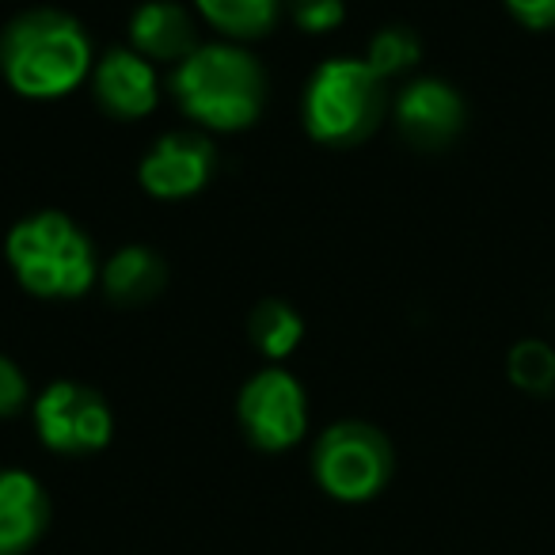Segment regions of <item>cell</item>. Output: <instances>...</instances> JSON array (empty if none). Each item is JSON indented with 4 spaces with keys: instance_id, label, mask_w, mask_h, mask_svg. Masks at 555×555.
I'll list each match as a JSON object with an SVG mask.
<instances>
[{
    "instance_id": "7",
    "label": "cell",
    "mask_w": 555,
    "mask_h": 555,
    "mask_svg": "<svg viewBox=\"0 0 555 555\" xmlns=\"http://www.w3.org/2000/svg\"><path fill=\"white\" fill-rule=\"evenodd\" d=\"M309 408L305 392L286 370H262L240 392V426L267 453L289 449L301 441Z\"/></svg>"
},
{
    "instance_id": "5",
    "label": "cell",
    "mask_w": 555,
    "mask_h": 555,
    "mask_svg": "<svg viewBox=\"0 0 555 555\" xmlns=\"http://www.w3.org/2000/svg\"><path fill=\"white\" fill-rule=\"evenodd\" d=\"M392 446L388 438L370 423H335L324 430L312 453L317 479L332 499L339 502H365L385 491L392 479Z\"/></svg>"
},
{
    "instance_id": "15",
    "label": "cell",
    "mask_w": 555,
    "mask_h": 555,
    "mask_svg": "<svg viewBox=\"0 0 555 555\" xmlns=\"http://www.w3.org/2000/svg\"><path fill=\"white\" fill-rule=\"evenodd\" d=\"M198 12L232 39H259L278 20V0H194Z\"/></svg>"
},
{
    "instance_id": "10",
    "label": "cell",
    "mask_w": 555,
    "mask_h": 555,
    "mask_svg": "<svg viewBox=\"0 0 555 555\" xmlns=\"http://www.w3.org/2000/svg\"><path fill=\"white\" fill-rule=\"evenodd\" d=\"M95 100L115 118H141L156 107V73L138 50H111L95 69Z\"/></svg>"
},
{
    "instance_id": "9",
    "label": "cell",
    "mask_w": 555,
    "mask_h": 555,
    "mask_svg": "<svg viewBox=\"0 0 555 555\" xmlns=\"http://www.w3.org/2000/svg\"><path fill=\"white\" fill-rule=\"evenodd\" d=\"M214 171V145L198 133H168L141 160V186L156 198H186L202 191Z\"/></svg>"
},
{
    "instance_id": "2",
    "label": "cell",
    "mask_w": 555,
    "mask_h": 555,
    "mask_svg": "<svg viewBox=\"0 0 555 555\" xmlns=\"http://www.w3.org/2000/svg\"><path fill=\"white\" fill-rule=\"evenodd\" d=\"M176 100L194 122L209 130H244L259 118L267 80L251 54L229 42L198 47L183 65H179Z\"/></svg>"
},
{
    "instance_id": "14",
    "label": "cell",
    "mask_w": 555,
    "mask_h": 555,
    "mask_svg": "<svg viewBox=\"0 0 555 555\" xmlns=\"http://www.w3.org/2000/svg\"><path fill=\"white\" fill-rule=\"evenodd\" d=\"M247 332H251V343L267 358H289L305 335V320L286 301H259L251 320H247Z\"/></svg>"
},
{
    "instance_id": "4",
    "label": "cell",
    "mask_w": 555,
    "mask_h": 555,
    "mask_svg": "<svg viewBox=\"0 0 555 555\" xmlns=\"http://www.w3.org/2000/svg\"><path fill=\"white\" fill-rule=\"evenodd\" d=\"M385 80L358 57L320 65L305 92V126L324 145H358L380 126Z\"/></svg>"
},
{
    "instance_id": "1",
    "label": "cell",
    "mask_w": 555,
    "mask_h": 555,
    "mask_svg": "<svg viewBox=\"0 0 555 555\" xmlns=\"http://www.w3.org/2000/svg\"><path fill=\"white\" fill-rule=\"evenodd\" d=\"M92 42L65 12L35 9L0 35V73L27 100H54L88 77Z\"/></svg>"
},
{
    "instance_id": "16",
    "label": "cell",
    "mask_w": 555,
    "mask_h": 555,
    "mask_svg": "<svg viewBox=\"0 0 555 555\" xmlns=\"http://www.w3.org/2000/svg\"><path fill=\"white\" fill-rule=\"evenodd\" d=\"M506 373L521 392L547 396L555 388V350L540 339H521L509 350Z\"/></svg>"
},
{
    "instance_id": "3",
    "label": "cell",
    "mask_w": 555,
    "mask_h": 555,
    "mask_svg": "<svg viewBox=\"0 0 555 555\" xmlns=\"http://www.w3.org/2000/svg\"><path fill=\"white\" fill-rule=\"evenodd\" d=\"M9 262L20 286L39 297H77L92 286L95 255L65 214H35L9 232Z\"/></svg>"
},
{
    "instance_id": "6",
    "label": "cell",
    "mask_w": 555,
    "mask_h": 555,
    "mask_svg": "<svg viewBox=\"0 0 555 555\" xmlns=\"http://www.w3.org/2000/svg\"><path fill=\"white\" fill-rule=\"evenodd\" d=\"M35 426L54 453L85 456L111 441V408L95 388L57 380L35 403Z\"/></svg>"
},
{
    "instance_id": "13",
    "label": "cell",
    "mask_w": 555,
    "mask_h": 555,
    "mask_svg": "<svg viewBox=\"0 0 555 555\" xmlns=\"http://www.w3.org/2000/svg\"><path fill=\"white\" fill-rule=\"evenodd\" d=\"M164 270L160 255L149 247H122L118 255H111V262L103 267V289L115 305H145L164 289Z\"/></svg>"
},
{
    "instance_id": "17",
    "label": "cell",
    "mask_w": 555,
    "mask_h": 555,
    "mask_svg": "<svg viewBox=\"0 0 555 555\" xmlns=\"http://www.w3.org/2000/svg\"><path fill=\"white\" fill-rule=\"evenodd\" d=\"M418 57H423L418 35L411 31V27L396 24V27H385V31L373 35L370 57H365V62H370V69L385 80V77H396V73H408Z\"/></svg>"
},
{
    "instance_id": "18",
    "label": "cell",
    "mask_w": 555,
    "mask_h": 555,
    "mask_svg": "<svg viewBox=\"0 0 555 555\" xmlns=\"http://www.w3.org/2000/svg\"><path fill=\"white\" fill-rule=\"evenodd\" d=\"M347 4L343 0H294V20L312 35H324L343 24Z\"/></svg>"
},
{
    "instance_id": "20",
    "label": "cell",
    "mask_w": 555,
    "mask_h": 555,
    "mask_svg": "<svg viewBox=\"0 0 555 555\" xmlns=\"http://www.w3.org/2000/svg\"><path fill=\"white\" fill-rule=\"evenodd\" d=\"M506 9L514 12L517 24L532 27V31L555 27V0H506Z\"/></svg>"
},
{
    "instance_id": "12",
    "label": "cell",
    "mask_w": 555,
    "mask_h": 555,
    "mask_svg": "<svg viewBox=\"0 0 555 555\" xmlns=\"http://www.w3.org/2000/svg\"><path fill=\"white\" fill-rule=\"evenodd\" d=\"M133 50L141 57H153V62H179V57H191L194 50V24L179 4L171 0H149L133 12L130 24Z\"/></svg>"
},
{
    "instance_id": "19",
    "label": "cell",
    "mask_w": 555,
    "mask_h": 555,
    "mask_svg": "<svg viewBox=\"0 0 555 555\" xmlns=\"http://www.w3.org/2000/svg\"><path fill=\"white\" fill-rule=\"evenodd\" d=\"M27 403V377L12 358L0 354V415H16Z\"/></svg>"
},
{
    "instance_id": "8",
    "label": "cell",
    "mask_w": 555,
    "mask_h": 555,
    "mask_svg": "<svg viewBox=\"0 0 555 555\" xmlns=\"http://www.w3.org/2000/svg\"><path fill=\"white\" fill-rule=\"evenodd\" d=\"M396 126L415 149H446L464 130V100L446 80H415L396 100Z\"/></svg>"
},
{
    "instance_id": "11",
    "label": "cell",
    "mask_w": 555,
    "mask_h": 555,
    "mask_svg": "<svg viewBox=\"0 0 555 555\" xmlns=\"http://www.w3.org/2000/svg\"><path fill=\"white\" fill-rule=\"evenodd\" d=\"M50 502L39 479L27 472L0 468V555H20L42 537Z\"/></svg>"
}]
</instances>
